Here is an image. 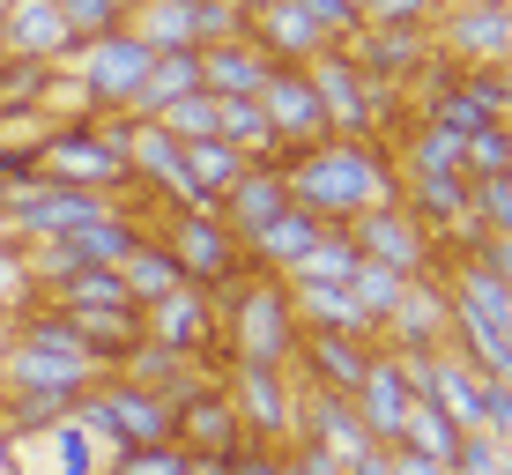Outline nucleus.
<instances>
[{"mask_svg":"<svg viewBox=\"0 0 512 475\" xmlns=\"http://www.w3.org/2000/svg\"><path fill=\"white\" fill-rule=\"evenodd\" d=\"M386 349H446V290L438 283H409V297L394 305V320L379 327Z\"/></svg>","mask_w":512,"mask_h":475,"instance_id":"6ab92c4d","label":"nucleus"},{"mask_svg":"<svg viewBox=\"0 0 512 475\" xmlns=\"http://www.w3.org/2000/svg\"><path fill=\"white\" fill-rule=\"evenodd\" d=\"M104 475H186V453L179 446H141V453L104 461Z\"/></svg>","mask_w":512,"mask_h":475,"instance_id":"4c0bfd02","label":"nucleus"},{"mask_svg":"<svg viewBox=\"0 0 512 475\" xmlns=\"http://www.w3.org/2000/svg\"><path fill=\"white\" fill-rule=\"evenodd\" d=\"M141 342H156V349H171V357H186L193 372L223 379L216 297H201V290H171V297H156V305H141Z\"/></svg>","mask_w":512,"mask_h":475,"instance_id":"423d86ee","label":"nucleus"},{"mask_svg":"<svg viewBox=\"0 0 512 475\" xmlns=\"http://www.w3.org/2000/svg\"><path fill=\"white\" fill-rule=\"evenodd\" d=\"M282 461H290V475H342L320 446H305V438H297V446H282Z\"/></svg>","mask_w":512,"mask_h":475,"instance_id":"a19ab883","label":"nucleus"},{"mask_svg":"<svg viewBox=\"0 0 512 475\" xmlns=\"http://www.w3.org/2000/svg\"><path fill=\"white\" fill-rule=\"evenodd\" d=\"M0 15H8V0H0Z\"/></svg>","mask_w":512,"mask_h":475,"instance_id":"49530a36","label":"nucleus"},{"mask_svg":"<svg viewBox=\"0 0 512 475\" xmlns=\"http://www.w3.org/2000/svg\"><path fill=\"white\" fill-rule=\"evenodd\" d=\"M127 30L149 52H193V0H134Z\"/></svg>","mask_w":512,"mask_h":475,"instance_id":"a878e982","label":"nucleus"},{"mask_svg":"<svg viewBox=\"0 0 512 475\" xmlns=\"http://www.w3.org/2000/svg\"><path fill=\"white\" fill-rule=\"evenodd\" d=\"M179 156H186V171H193V186H201V193H208V201H223V193H231V186L245 179V171H253V164H245V156H238L231 142H186Z\"/></svg>","mask_w":512,"mask_h":475,"instance_id":"7c9ffc66","label":"nucleus"},{"mask_svg":"<svg viewBox=\"0 0 512 475\" xmlns=\"http://www.w3.org/2000/svg\"><path fill=\"white\" fill-rule=\"evenodd\" d=\"M438 8H446V0H372V15H364V23H386V30H423V38H431Z\"/></svg>","mask_w":512,"mask_h":475,"instance_id":"e433bc0d","label":"nucleus"},{"mask_svg":"<svg viewBox=\"0 0 512 475\" xmlns=\"http://www.w3.org/2000/svg\"><path fill=\"white\" fill-rule=\"evenodd\" d=\"M386 475H446V468L423 461V453H409V446H386Z\"/></svg>","mask_w":512,"mask_h":475,"instance_id":"79ce46f5","label":"nucleus"},{"mask_svg":"<svg viewBox=\"0 0 512 475\" xmlns=\"http://www.w3.org/2000/svg\"><path fill=\"white\" fill-rule=\"evenodd\" d=\"M260 82H268V60H260L245 38H231V45H208L201 52V97H260Z\"/></svg>","mask_w":512,"mask_h":475,"instance_id":"4be33fe9","label":"nucleus"},{"mask_svg":"<svg viewBox=\"0 0 512 475\" xmlns=\"http://www.w3.org/2000/svg\"><path fill=\"white\" fill-rule=\"evenodd\" d=\"M312 238H320V223H312L305 208H282L260 238H245V260H253V275H290L297 260L312 253Z\"/></svg>","mask_w":512,"mask_h":475,"instance_id":"412c9836","label":"nucleus"},{"mask_svg":"<svg viewBox=\"0 0 512 475\" xmlns=\"http://www.w3.org/2000/svg\"><path fill=\"white\" fill-rule=\"evenodd\" d=\"M461 171H468V179H512V127H483V134H468Z\"/></svg>","mask_w":512,"mask_h":475,"instance_id":"72a5a7b5","label":"nucleus"},{"mask_svg":"<svg viewBox=\"0 0 512 475\" xmlns=\"http://www.w3.org/2000/svg\"><path fill=\"white\" fill-rule=\"evenodd\" d=\"M282 208H290V186H282V171H275V164H253V171H245V179L216 201V216L231 223V238L245 245V238H260V231H268Z\"/></svg>","mask_w":512,"mask_h":475,"instance_id":"a211bd4d","label":"nucleus"},{"mask_svg":"<svg viewBox=\"0 0 512 475\" xmlns=\"http://www.w3.org/2000/svg\"><path fill=\"white\" fill-rule=\"evenodd\" d=\"M446 475H512V446H505V438H483V431H468Z\"/></svg>","mask_w":512,"mask_h":475,"instance_id":"c9c22d12","label":"nucleus"},{"mask_svg":"<svg viewBox=\"0 0 512 475\" xmlns=\"http://www.w3.org/2000/svg\"><path fill=\"white\" fill-rule=\"evenodd\" d=\"M446 8H490V0H446Z\"/></svg>","mask_w":512,"mask_h":475,"instance_id":"c03bdc74","label":"nucleus"},{"mask_svg":"<svg viewBox=\"0 0 512 475\" xmlns=\"http://www.w3.org/2000/svg\"><path fill=\"white\" fill-rule=\"evenodd\" d=\"M305 82H312V97H320V119H327L334 142H386V134L409 119L401 97L379 90V82H364V67L349 60L342 45H327L320 60H305Z\"/></svg>","mask_w":512,"mask_h":475,"instance_id":"7ed1b4c3","label":"nucleus"},{"mask_svg":"<svg viewBox=\"0 0 512 475\" xmlns=\"http://www.w3.org/2000/svg\"><path fill=\"white\" fill-rule=\"evenodd\" d=\"M290 8H305V15H312V23H320V30H327L334 45H349V38H357V30H364V15L349 8V0H290Z\"/></svg>","mask_w":512,"mask_h":475,"instance_id":"58836bf2","label":"nucleus"},{"mask_svg":"<svg viewBox=\"0 0 512 475\" xmlns=\"http://www.w3.org/2000/svg\"><path fill=\"white\" fill-rule=\"evenodd\" d=\"M461 424H453L438 401H409V416H401V438L394 446H409V453H423V461H438V468H453V453H461Z\"/></svg>","mask_w":512,"mask_h":475,"instance_id":"bb28decb","label":"nucleus"},{"mask_svg":"<svg viewBox=\"0 0 512 475\" xmlns=\"http://www.w3.org/2000/svg\"><path fill=\"white\" fill-rule=\"evenodd\" d=\"M0 52L8 60H30V67H67L75 60V30L52 0H8L0 15Z\"/></svg>","mask_w":512,"mask_h":475,"instance_id":"ddd939ff","label":"nucleus"},{"mask_svg":"<svg viewBox=\"0 0 512 475\" xmlns=\"http://www.w3.org/2000/svg\"><path fill=\"white\" fill-rule=\"evenodd\" d=\"M409 364H401V349H372V372H364V386L349 394V409H357V424L372 431V446H394L401 438V416H409Z\"/></svg>","mask_w":512,"mask_h":475,"instance_id":"4468645a","label":"nucleus"},{"mask_svg":"<svg viewBox=\"0 0 512 475\" xmlns=\"http://www.w3.org/2000/svg\"><path fill=\"white\" fill-rule=\"evenodd\" d=\"M156 127L171 134V142H216V97H179V104H164L156 112Z\"/></svg>","mask_w":512,"mask_h":475,"instance_id":"473e14b6","label":"nucleus"},{"mask_svg":"<svg viewBox=\"0 0 512 475\" xmlns=\"http://www.w3.org/2000/svg\"><path fill=\"white\" fill-rule=\"evenodd\" d=\"M216 334H223V364H268V372H290L297 357V312L282 275H245L238 290L216 297Z\"/></svg>","mask_w":512,"mask_h":475,"instance_id":"f03ea898","label":"nucleus"},{"mask_svg":"<svg viewBox=\"0 0 512 475\" xmlns=\"http://www.w3.org/2000/svg\"><path fill=\"white\" fill-rule=\"evenodd\" d=\"M342 52L364 67V82H379V90H394V97H401V90L416 82V67L431 60V38H423V30H386V23H364Z\"/></svg>","mask_w":512,"mask_h":475,"instance_id":"dca6fc26","label":"nucleus"},{"mask_svg":"<svg viewBox=\"0 0 512 475\" xmlns=\"http://www.w3.org/2000/svg\"><path fill=\"white\" fill-rule=\"evenodd\" d=\"M431 52L453 60V67H505L512 60V0H490V8H438Z\"/></svg>","mask_w":512,"mask_h":475,"instance_id":"9d476101","label":"nucleus"},{"mask_svg":"<svg viewBox=\"0 0 512 475\" xmlns=\"http://www.w3.org/2000/svg\"><path fill=\"white\" fill-rule=\"evenodd\" d=\"M253 104H260V119L275 127L282 156L327 142V119H320V97H312L305 67H268V82H260V97H253Z\"/></svg>","mask_w":512,"mask_h":475,"instance_id":"f8f14e48","label":"nucleus"},{"mask_svg":"<svg viewBox=\"0 0 512 475\" xmlns=\"http://www.w3.org/2000/svg\"><path fill=\"white\" fill-rule=\"evenodd\" d=\"M290 290V312H297V327L305 334H364V320H357V297H349V283H282ZM372 342V334H364Z\"/></svg>","mask_w":512,"mask_h":475,"instance_id":"aec40b11","label":"nucleus"},{"mask_svg":"<svg viewBox=\"0 0 512 475\" xmlns=\"http://www.w3.org/2000/svg\"><path fill=\"white\" fill-rule=\"evenodd\" d=\"M231 475H290V461H282L275 446H245L238 461H231Z\"/></svg>","mask_w":512,"mask_h":475,"instance_id":"ea45409f","label":"nucleus"},{"mask_svg":"<svg viewBox=\"0 0 512 475\" xmlns=\"http://www.w3.org/2000/svg\"><path fill=\"white\" fill-rule=\"evenodd\" d=\"M179 97H201V52H156L149 82H141V97H134L127 119H156L164 104H179Z\"/></svg>","mask_w":512,"mask_h":475,"instance_id":"5701e85b","label":"nucleus"},{"mask_svg":"<svg viewBox=\"0 0 512 475\" xmlns=\"http://www.w3.org/2000/svg\"><path fill=\"white\" fill-rule=\"evenodd\" d=\"M231 38H245V15L231 8V0H193V52L231 45Z\"/></svg>","mask_w":512,"mask_h":475,"instance_id":"f704fd0d","label":"nucleus"},{"mask_svg":"<svg viewBox=\"0 0 512 475\" xmlns=\"http://www.w3.org/2000/svg\"><path fill=\"white\" fill-rule=\"evenodd\" d=\"M231 8H238V15H260V8H275V0H231Z\"/></svg>","mask_w":512,"mask_h":475,"instance_id":"37998d69","label":"nucleus"},{"mask_svg":"<svg viewBox=\"0 0 512 475\" xmlns=\"http://www.w3.org/2000/svg\"><path fill=\"white\" fill-rule=\"evenodd\" d=\"M245 45L260 52L268 67H305V60H320V52L334 45L320 23H312L305 8H290V0H275V8H260V15H245Z\"/></svg>","mask_w":512,"mask_h":475,"instance_id":"f3484780","label":"nucleus"},{"mask_svg":"<svg viewBox=\"0 0 512 475\" xmlns=\"http://www.w3.org/2000/svg\"><path fill=\"white\" fill-rule=\"evenodd\" d=\"M52 8L67 15L75 45H90V38H112V30H127V8H134V0H52Z\"/></svg>","mask_w":512,"mask_h":475,"instance_id":"2f4dec72","label":"nucleus"},{"mask_svg":"<svg viewBox=\"0 0 512 475\" xmlns=\"http://www.w3.org/2000/svg\"><path fill=\"white\" fill-rule=\"evenodd\" d=\"M171 446L179 453H208V461H238L245 453V431H238V409L223 394V379H193L179 401H171Z\"/></svg>","mask_w":512,"mask_h":475,"instance_id":"1a4fd4ad","label":"nucleus"},{"mask_svg":"<svg viewBox=\"0 0 512 475\" xmlns=\"http://www.w3.org/2000/svg\"><path fill=\"white\" fill-rule=\"evenodd\" d=\"M223 394L238 409V431L245 446H290L297 438V379L290 372H268V364H223Z\"/></svg>","mask_w":512,"mask_h":475,"instance_id":"0eeeda50","label":"nucleus"},{"mask_svg":"<svg viewBox=\"0 0 512 475\" xmlns=\"http://www.w3.org/2000/svg\"><path fill=\"white\" fill-rule=\"evenodd\" d=\"M282 186H290V208H305L320 231H349L357 216L401 201V164L386 142H312L282 156Z\"/></svg>","mask_w":512,"mask_h":475,"instance_id":"f257e3e1","label":"nucleus"},{"mask_svg":"<svg viewBox=\"0 0 512 475\" xmlns=\"http://www.w3.org/2000/svg\"><path fill=\"white\" fill-rule=\"evenodd\" d=\"M149 231L164 238V253L179 260L186 290H201V297H223V290H238L245 275H253L245 245L231 238V223H223L216 208H201V216H186V208H149Z\"/></svg>","mask_w":512,"mask_h":475,"instance_id":"20e7f679","label":"nucleus"},{"mask_svg":"<svg viewBox=\"0 0 512 475\" xmlns=\"http://www.w3.org/2000/svg\"><path fill=\"white\" fill-rule=\"evenodd\" d=\"M149 60H156V52L141 45L134 30H112V38H90V45H75L67 75H75V90L90 97V112H134L141 82H149Z\"/></svg>","mask_w":512,"mask_h":475,"instance_id":"39448f33","label":"nucleus"},{"mask_svg":"<svg viewBox=\"0 0 512 475\" xmlns=\"http://www.w3.org/2000/svg\"><path fill=\"white\" fill-rule=\"evenodd\" d=\"M216 142H231L245 164H282V142H275L268 119H260L253 97H223L216 104Z\"/></svg>","mask_w":512,"mask_h":475,"instance_id":"b1692460","label":"nucleus"},{"mask_svg":"<svg viewBox=\"0 0 512 475\" xmlns=\"http://www.w3.org/2000/svg\"><path fill=\"white\" fill-rule=\"evenodd\" d=\"M372 349L364 334H297V357H290V379L305 386V394H334L349 401L364 386V372H372Z\"/></svg>","mask_w":512,"mask_h":475,"instance_id":"9b49d317","label":"nucleus"},{"mask_svg":"<svg viewBox=\"0 0 512 475\" xmlns=\"http://www.w3.org/2000/svg\"><path fill=\"white\" fill-rule=\"evenodd\" d=\"M119 283H127L134 305H156V297H171V290H186V275H179V260L164 253V238H141L127 260H119Z\"/></svg>","mask_w":512,"mask_h":475,"instance_id":"393cba45","label":"nucleus"},{"mask_svg":"<svg viewBox=\"0 0 512 475\" xmlns=\"http://www.w3.org/2000/svg\"><path fill=\"white\" fill-rule=\"evenodd\" d=\"M349 297H357V320H364V334L379 342V327L394 320V305L409 297V283H401L394 268H372V260H364V268L349 275Z\"/></svg>","mask_w":512,"mask_h":475,"instance_id":"c85d7f7f","label":"nucleus"},{"mask_svg":"<svg viewBox=\"0 0 512 475\" xmlns=\"http://www.w3.org/2000/svg\"><path fill=\"white\" fill-rule=\"evenodd\" d=\"M357 268H364L357 238H349V231H320V238H312V253L297 260L290 275H297V283H349ZM290 275H282V283H290Z\"/></svg>","mask_w":512,"mask_h":475,"instance_id":"c756f323","label":"nucleus"},{"mask_svg":"<svg viewBox=\"0 0 512 475\" xmlns=\"http://www.w3.org/2000/svg\"><path fill=\"white\" fill-rule=\"evenodd\" d=\"M0 75H8V52H0Z\"/></svg>","mask_w":512,"mask_h":475,"instance_id":"a18cd8bd","label":"nucleus"},{"mask_svg":"<svg viewBox=\"0 0 512 475\" xmlns=\"http://www.w3.org/2000/svg\"><path fill=\"white\" fill-rule=\"evenodd\" d=\"M119 379H134V386H149V394H164V401H179L193 379H208V372H193L186 357H171V349H156V342H134L127 349V364H119Z\"/></svg>","mask_w":512,"mask_h":475,"instance_id":"cd10ccee","label":"nucleus"},{"mask_svg":"<svg viewBox=\"0 0 512 475\" xmlns=\"http://www.w3.org/2000/svg\"><path fill=\"white\" fill-rule=\"evenodd\" d=\"M297 438H305V446H320L334 468H357L364 453H379L372 446V431L357 424V409H349V401H334V394H305V386H297ZM290 438V446H297Z\"/></svg>","mask_w":512,"mask_h":475,"instance_id":"2eb2a0df","label":"nucleus"},{"mask_svg":"<svg viewBox=\"0 0 512 475\" xmlns=\"http://www.w3.org/2000/svg\"><path fill=\"white\" fill-rule=\"evenodd\" d=\"M349 238H357V253L372 260V268H394L401 283H438L446 245L423 231L401 201H386V208H372V216H357V223H349Z\"/></svg>","mask_w":512,"mask_h":475,"instance_id":"6e6552de","label":"nucleus"}]
</instances>
